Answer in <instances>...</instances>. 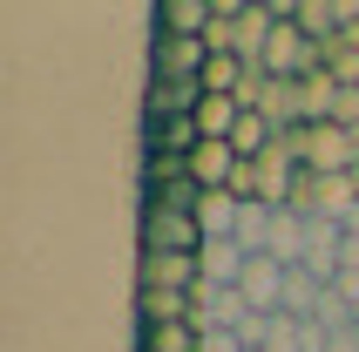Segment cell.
<instances>
[{
	"instance_id": "cell-19",
	"label": "cell",
	"mask_w": 359,
	"mask_h": 352,
	"mask_svg": "<svg viewBox=\"0 0 359 352\" xmlns=\"http://www.w3.org/2000/svg\"><path fill=\"white\" fill-rule=\"evenodd\" d=\"M346 237H359V210H353V217H346Z\"/></svg>"
},
{
	"instance_id": "cell-5",
	"label": "cell",
	"mask_w": 359,
	"mask_h": 352,
	"mask_svg": "<svg viewBox=\"0 0 359 352\" xmlns=\"http://www.w3.org/2000/svg\"><path fill=\"white\" fill-rule=\"evenodd\" d=\"M210 20H217V0H156V7H149V41H163V34L203 41Z\"/></svg>"
},
{
	"instance_id": "cell-13",
	"label": "cell",
	"mask_w": 359,
	"mask_h": 352,
	"mask_svg": "<svg viewBox=\"0 0 359 352\" xmlns=\"http://www.w3.org/2000/svg\"><path fill=\"white\" fill-rule=\"evenodd\" d=\"M271 224H278V210H271V203H244L231 244H238L244 257H264V251H271Z\"/></svg>"
},
{
	"instance_id": "cell-9",
	"label": "cell",
	"mask_w": 359,
	"mask_h": 352,
	"mask_svg": "<svg viewBox=\"0 0 359 352\" xmlns=\"http://www.w3.org/2000/svg\"><path fill=\"white\" fill-rule=\"evenodd\" d=\"M136 318H142V325H190V318H197V292H156V285H136Z\"/></svg>"
},
{
	"instance_id": "cell-3",
	"label": "cell",
	"mask_w": 359,
	"mask_h": 352,
	"mask_svg": "<svg viewBox=\"0 0 359 352\" xmlns=\"http://www.w3.org/2000/svg\"><path fill=\"white\" fill-rule=\"evenodd\" d=\"M210 237H203L197 217L183 210H142V251H163V257H197Z\"/></svg>"
},
{
	"instance_id": "cell-12",
	"label": "cell",
	"mask_w": 359,
	"mask_h": 352,
	"mask_svg": "<svg viewBox=\"0 0 359 352\" xmlns=\"http://www.w3.org/2000/svg\"><path fill=\"white\" fill-rule=\"evenodd\" d=\"M142 109H149V122L156 116H197L203 109V81H149Z\"/></svg>"
},
{
	"instance_id": "cell-6",
	"label": "cell",
	"mask_w": 359,
	"mask_h": 352,
	"mask_svg": "<svg viewBox=\"0 0 359 352\" xmlns=\"http://www.w3.org/2000/svg\"><path fill=\"white\" fill-rule=\"evenodd\" d=\"M285 264L278 257H251V264H244V278H238V298L244 305H251V312H278L285 305Z\"/></svg>"
},
{
	"instance_id": "cell-2",
	"label": "cell",
	"mask_w": 359,
	"mask_h": 352,
	"mask_svg": "<svg viewBox=\"0 0 359 352\" xmlns=\"http://www.w3.org/2000/svg\"><path fill=\"white\" fill-rule=\"evenodd\" d=\"M319 68V41H305L299 34V20H278L271 27V48H264V68L258 75H271V81H305Z\"/></svg>"
},
{
	"instance_id": "cell-11",
	"label": "cell",
	"mask_w": 359,
	"mask_h": 352,
	"mask_svg": "<svg viewBox=\"0 0 359 352\" xmlns=\"http://www.w3.org/2000/svg\"><path fill=\"white\" fill-rule=\"evenodd\" d=\"M244 264H251V257H244L238 244H231V237H217V244H203V251H197V271H203V285H217V292H238Z\"/></svg>"
},
{
	"instance_id": "cell-7",
	"label": "cell",
	"mask_w": 359,
	"mask_h": 352,
	"mask_svg": "<svg viewBox=\"0 0 359 352\" xmlns=\"http://www.w3.org/2000/svg\"><path fill=\"white\" fill-rule=\"evenodd\" d=\"M203 142L197 116H156V122H142V156H190Z\"/></svg>"
},
{
	"instance_id": "cell-14",
	"label": "cell",
	"mask_w": 359,
	"mask_h": 352,
	"mask_svg": "<svg viewBox=\"0 0 359 352\" xmlns=\"http://www.w3.org/2000/svg\"><path fill=\"white\" fill-rule=\"evenodd\" d=\"M332 109H339V81L325 75V68H312L299 81V122H332Z\"/></svg>"
},
{
	"instance_id": "cell-1",
	"label": "cell",
	"mask_w": 359,
	"mask_h": 352,
	"mask_svg": "<svg viewBox=\"0 0 359 352\" xmlns=\"http://www.w3.org/2000/svg\"><path fill=\"white\" fill-rule=\"evenodd\" d=\"M217 14L231 20V55H238L244 68H264V48H271L278 14H271V7H251V0H217Z\"/></svg>"
},
{
	"instance_id": "cell-16",
	"label": "cell",
	"mask_w": 359,
	"mask_h": 352,
	"mask_svg": "<svg viewBox=\"0 0 359 352\" xmlns=\"http://www.w3.org/2000/svg\"><path fill=\"white\" fill-rule=\"evenodd\" d=\"M197 346H203L197 325H142L136 339V352H197Z\"/></svg>"
},
{
	"instance_id": "cell-15",
	"label": "cell",
	"mask_w": 359,
	"mask_h": 352,
	"mask_svg": "<svg viewBox=\"0 0 359 352\" xmlns=\"http://www.w3.org/2000/svg\"><path fill=\"white\" fill-rule=\"evenodd\" d=\"M238 196L231 190H203V203H197V224H203V237H210V244H217V237H231L238 231Z\"/></svg>"
},
{
	"instance_id": "cell-10",
	"label": "cell",
	"mask_w": 359,
	"mask_h": 352,
	"mask_svg": "<svg viewBox=\"0 0 359 352\" xmlns=\"http://www.w3.org/2000/svg\"><path fill=\"white\" fill-rule=\"evenodd\" d=\"M238 149H231V142H210L203 136L197 149H190V176H197V190H231V176H238Z\"/></svg>"
},
{
	"instance_id": "cell-18",
	"label": "cell",
	"mask_w": 359,
	"mask_h": 352,
	"mask_svg": "<svg viewBox=\"0 0 359 352\" xmlns=\"http://www.w3.org/2000/svg\"><path fill=\"white\" fill-rule=\"evenodd\" d=\"M197 352H244V346H238V332H203Z\"/></svg>"
},
{
	"instance_id": "cell-17",
	"label": "cell",
	"mask_w": 359,
	"mask_h": 352,
	"mask_svg": "<svg viewBox=\"0 0 359 352\" xmlns=\"http://www.w3.org/2000/svg\"><path fill=\"white\" fill-rule=\"evenodd\" d=\"M339 129H359V88H339V109H332Z\"/></svg>"
},
{
	"instance_id": "cell-8",
	"label": "cell",
	"mask_w": 359,
	"mask_h": 352,
	"mask_svg": "<svg viewBox=\"0 0 359 352\" xmlns=\"http://www.w3.org/2000/svg\"><path fill=\"white\" fill-rule=\"evenodd\" d=\"M136 285H156V292H197V285H203V271H197V257L142 251V257H136Z\"/></svg>"
},
{
	"instance_id": "cell-4",
	"label": "cell",
	"mask_w": 359,
	"mask_h": 352,
	"mask_svg": "<svg viewBox=\"0 0 359 352\" xmlns=\"http://www.w3.org/2000/svg\"><path fill=\"white\" fill-rule=\"evenodd\" d=\"M203 61H210V41H183V34L149 41V81H197Z\"/></svg>"
}]
</instances>
